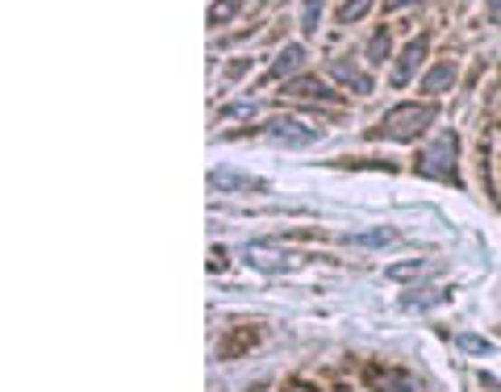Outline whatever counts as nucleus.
<instances>
[{
	"instance_id": "obj_2",
	"label": "nucleus",
	"mask_w": 501,
	"mask_h": 392,
	"mask_svg": "<svg viewBox=\"0 0 501 392\" xmlns=\"http://www.w3.org/2000/svg\"><path fill=\"white\" fill-rule=\"evenodd\" d=\"M422 175H439V180H456V134H439V142L418 159Z\"/></svg>"
},
{
	"instance_id": "obj_7",
	"label": "nucleus",
	"mask_w": 501,
	"mask_h": 392,
	"mask_svg": "<svg viewBox=\"0 0 501 392\" xmlns=\"http://www.w3.org/2000/svg\"><path fill=\"white\" fill-rule=\"evenodd\" d=\"M330 76L338 79V84H347V88H355V92H372V79L364 76L360 67H351L347 59H335V63H330Z\"/></svg>"
},
{
	"instance_id": "obj_17",
	"label": "nucleus",
	"mask_w": 501,
	"mask_h": 392,
	"mask_svg": "<svg viewBox=\"0 0 501 392\" xmlns=\"http://www.w3.org/2000/svg\"><path fill=\"white\" fill-rule=\"evenodd\" d=\"M459 347H464V350H472V355H489V350H493V342H485V338L464 334V338H459Z\"/></svg>"
},
{
	"instance_id": "obj_10",
	"label": "nucleus",
	"mask_w": 501,
	"mask_h": 392,
	"mask_svg": "<svg viewBox=\"0 0 501 392\" xmlns=\"http://www.w3.org/2000/svg\"><path fill=\"white\" fill-rule=\"evenodd\" d=\"M451 84H456V67H451V63H439L435 71L422 79V92H443V88H451Z\"/></svg>"
},
{
	"instance_id": "obj_15",
	"label": "nucleus",
	"mask_w": 501,
	"mask_h": 392,
	"mask_svg": "<svg viewBox=\"0 0 501 392\" xmlns=\"http://www.w3.org/2000/svg\"><path fill=\"white\" fill-rule=\"evenodd\" d=\"M239 9H242V0H222V5H213V9H209V22H213V25H226Z\"/></svg>"
},
{
	"instance_id": "obj_19",
	"label": "nucleus",
	"mask_w": 501,
	"mask_h": 392,
	"mask_svg": "<svg viewBox=\"0 0 501 392\" xmlns=\"http://www.w3.org/2000/svg\"><path fill=\"white\" fill-rule=\"evenodd\" d=\"M405 5H418V0H384V13H392V9H405Z\"/></svg>"
},
{
	"instance_id": "obj_8",
	"label": "nucleus",
	"mask_w": 501,
	"mask_h": 392,
	"mask_svg": "<svg viewBox=\"0 0 501 392\" xmlns=\"http://www.w3.org/2000/svg\"><path fill=\"white\" fill-rule=\"evenodd\" d=\"M372 384L381 392H422L405 371H372Z\"/></svg>"
},
{
	"instance_id": "obj_5",
	"label": "nucleus",
	"mask_w": 501,
	"mask_h": 392,
	"mask_svg": "<svg viewBox=\"0 0 501 392\" xmlns=\"http://www.w3.org/2000/svg\"><path fill=\"white\" fill-rule=\"evenodd\" d=\"M209 180H213V188H218V192H230V188H250V192H263V188H268L263 180H250V175H239V172H230V167H218Z\"/></svg>"
},
{
	"instance_id": "obj_13",
	"label": "nucleus",
	"mask_w": 501,
	"mask_h": 392,
	"mask_svg": "<svg viewBox=\"0 0 501 392\" xmlns=\"http://www.w3.org/2000/svg\"><path fill=\"white\" fill-rule=\"evenodd\" d=\"M372 9V0H343V9H338V22H360L364 13Z\"/></svg>"
},
{
	"instance_id": "obj_1",
	"label": "nucleus",
	"mask_w": 501,
	"mask_h": 392,
	"mask_svg": "<svg viewBox=\"0 0 501 392\" xmlns=\"http://www.w3.org/2000/svg\"><path fill=\"white\" fill-rule=\"evenodd\" d=\"M439 117L435 105H397L389 117L381 121V130H372V138H392V142H410Z\"/></svg>"
},
{
	"instance_id": "obj_4",
	"label": "nucleus",
	"mask_w": 501,
	"mask_h": 392,
	"mask_svg": "<svg viewBox=\"0 0 501 392\" xmlns=\"http://www.w3.org/2000/svg\"><path fill=\"white\" fill-rule=\"evenodd\" d=\"M426 59V38H418V42H410L405 46V55H402V63L392 67V84L402 88V84H410L414 79V71H418V63Z\"/></svg>"
},
{
	"instance_id": "obj_18",
	"label": "nucleus",
	"mask_w": 501,
	"mask_h": 392,
	"mask_svg": "<svg viewBox=\"0 0 501 392\" xmlns=\"http://www.w3.org/2000/svg\"><path fill=\"white\" fill-rule=\"evenodd\" d=\"M426 263H402V267H389V280H402V275H418Z\"/></svg>"
},
{
	"instance_id": "obj_3",
	"label": "nucleus",
	"mask_w": 501,
	"mask_h": 392,
	"mask_svg": "<svg viewBox=\"0 0 501 392\" xmlns=\"http://www.w3.org/2000/svg\"><path fill=\"white\" fill-rule=\"evenodd\" d=\"M268 138L272 142H284V146H309V142H317L322 138V130L317 126H301V121H293V117H276V121H268Z\"/></svg>"
},
{
	"instance_id": "obj_11",
	"label": "nucleus",
	"mask_w": 501,
	"mask_h": 392,
	"mask_svg": "<svg viewBox=\"0 0 501 392\" xmlns=\"http://www.w3.org/2000/svg\"><path fill=\"white\" fill-rule=\"evenodd\" d=\"M247 259L255 263V267H263V272H280L284 263H288V255H268L263 247H247Z\"/></svg>"
},
{
	"instance_id": "obj_16",
	"label": "nucleus",
	"mask_w": 501,
	"mask_h": 392,
	"mask_svg": "<svg viewBox=\"0 0 501 392\" xmlns=\"http://www.w3.org/2000/svg\"><path fill=\"white\" fill-rule=\"evenodd\" d=\"M317 17H322V0H306V13H301V30L317 33Z\"/></svg>"
},
{
	"instance_id": "obj_9",
	"label": "nucleus",
	"mask_w": 501,
	"mask_h": 392,
	"mask_svg": "<svg viewBox=\"0 0 501 392\" xmlns=\"http://www.w3.org/2000/svg\"><path fill=\"white\" fill-rule=\"evenodd\" d=\"M288 97H317V100H335V92H330L322 79H288V88H284Z\"/></svg>"
},
{
	"instance_id": "obj_20",
	"label": "nucleus",
	"mask_w": 501,
	"mask_h": 392,
	"mask_svg": "<svg viewBox=\"0 0 501 392\" xmlns=\"http://www.w3.org/2000/svg\"><path fill=\"white\" fill-rule=\"evenodd\" d=\"M489 17H493V22H501V0H489Z\"/></svg>"
},
{
	"instance_id": "obj_14",
	"label": "nucleus",
	"mask_w": 501,
	"mask_h": 392,
	"mask_svg": "<svg viewBox=\"0 0 501 392\" xmlns=\"http://www.w3.org/2000/svg\"><path fill=\"white\" fill-rule=\"evenodd\" d=\"M392 238H397V234L381 226V229H368V234H355L351 242H355V247H384V242H392Z\"/></svg>"
},
{
	"instance_id": "obj_12",
	"label": "nucleus",
	"mask_w": 501,
	"mask_h": 392,
	"mask_svg": "<svg viewBox=\"0 0 501 392\" xmlns=\"http://www.w3.org/2000/svg\"><path fill=\"white\" fill-rule=\"evenodd\" d=\"M389 59V30H376L368 42V63H384Z\"/></svg>"
},
{
	"instance_id": "obj_6",
	"label": "nucleus",
	"mask_w": 501,
	"mask_h": 392,
	"mask_svg": "<svg viewBox=\"0 0 501 392\" xmlns=\"http://www.w3.org/2000/svg\"><path fill=\"white\" fill-rule=\"evenodd\" d=\"M306 63V46H297V42H288L280 51V55H276V63H272V71H268V79H280V76H293L297 67Z\"/></svg>"
}]
</instances>
